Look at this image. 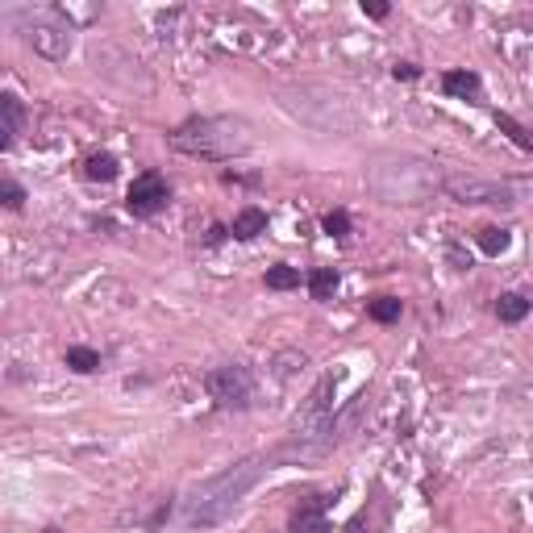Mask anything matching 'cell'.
<instances>
[{"label":"cell","mask_w":533,"mask_h":533,"mask_svg":"<svg viewBox=\"0 0 533 533\" xmlns=\"http://www.w3.org/2000/svg\"><path fill=\"white\" fill-rule=\"evenodd\" d=\"M304 284H309V296L317 304H329L338 292V284H342V275H338V267H313L309 275H304Z\"/></svg>","instance_id":"cell-12"},{"label":"cell","mask_w":533,"mask_h":533,"mask_svg":"<svg viewBox=\"0 0 533 533\" xmlns=\"http://www.w3.org/2000/svg\"><path fill=\"white\" fill-rule=\"evenodd\" d=\"M225 234H230V230H225V225H213V234H209V242H213V246H217V242H221V238H225Z\"/></svg>","instance_id":"cell-24"},{"label":"cell","mask_w":533,"mask_h":533,"mask_svg":"<svg viewBox=\"0 0 533 533\" xmlns=\"http://www.w3.org/2000/svg\"><path fill=\"white\" fill-rule=\"evenodd\" d=\"M446 192L459 200V205H517L513 200V188L504 184H488V180H459V175H450L446 180Z\"/></svg>","instance_id":"cell-7"},{"label":"cell","mask_w":533,"mask_h":533,"mask_svg":"<svg viewBox=\"0 0 533 533\" xmlns=\"http://www.w3.org/2000/svg\"><path fill=\"white\" fill-rule=\"evenodd\" d=\"M230 234H234L238 242H255L259 234H267V213H263L259 205L238 209V217H234V225H230Z\"/></svg>","instance_id":"cell-11"},{"label":"cell","mask_w":533,"mask_h":533,"mask_svg":"<svg viewBox=\"0 0 533 533\" xmlns=\"http://www.w3.org/2000/svg\"><path fill=\"white\" fill-rule=\"evenodd\" d=\"M17 25H21L25 42H30L42 59L63 63V59L71 55V46H75V30H71V21H67V13H63V9H55V5L21 9V13H17Z\"/></svg>","instance_id":"cell-4"},{"label":"cell","mask_w":533,"mask_h":533,"mask_svg":"<svg viewBox=\"0 0 533 533\" xmlns=\"http://www.w3.org/2000/svg\"><path fill=\"white\" fill-rule=\"evenodd\" d=\"M442 92L450 100H467V105H484V80L467 67H450L442 71Z\"/></svg>","instance_id":"cell-9"},{"label":"cell","mask_w":533,"mask_h":533,"mask_svg":"<svg viewBox=\"0 0 533 533\" xmlns=\"http://www.w3.org/2000/svg\"><path fill=\"white\" fill-rule=\"evenodd\" d=\"M321 230H325L329 238L346 242V238H350V213H346V209H329V213L321 217Z\"/></svg>","instance_id":"cell-19"},{"label":"cell","mask_w":533,"mask_h":533,"mask_svg":"<svg viewBox=\"0 0 533 533\" xmlns=\"http://www.w3.org/2000/svg\"><path fill=\"white\" fill-rule=\"evenodd\" d=\"M167 146L180 150L188 159H209V163H230L255 146V130L242 117H188L167 134Z\"/></svg>","instance_id":"cell-2"},{"label":"cell","mask_w":533,"mask_h":533,"mask_svg":"<svg viewBox=\"0 0 533 533\" xmlns=\"http://www.w3.org/2000/svg\"><path fill=\"white\" fill-rule=\"evenodd\" d=\"M334 388H338L334 375L317 379V388L309 392V400H304L292 417L288 438L271 450L275 463L279 459H317V454H325L334 446Z\"/></svg>","instance_id":"cell-3"},{"label":"cell","mask_w":533,"mask_h":533,"mask_svg":"<svg viewBox=\"0 0 533 533\" xmlns=\"http://www.w3.org/2000/svg\"><path fill=\"white\" fill-rule=\"evenodd\" d=\"M0 200H5L9 213H21L25 209V188L17 180H5V184H0Z\"/></svg>","instance_id":"cell-21"},{"label":"cell","mask_w":533,"mask_h":533,"mask_svg":"<svg viewBox=\"0 0 533 533\" xmlns=\"http://www.w3.org/2000/svg\"><path fill=\"white\" fill-rule=\"evenodd\" d=\"M329 504H334V492H313L304 496L292 517H288V533H334V525H329Z\"/></svg>","instance_id":"cell-8"},{"label":"cell","mask_w":533,"mask_h":533,"mask_svg":"<svg viewBox=\"0 0 533 533\" xmlns=\"http://www.w3.org/2000/svg\"><path fill=\"white\" fill-rule=\"evenodd\" d=\"M63 363H67L75 375H96L105 359H100V350H92V346H67V350H63Z\"/></svg>","instance_id":"cell-16"},{"label":"cell","mask_w":533,"mask_h":533,"mask_svg":"<svg viewBox=\"0 0 533 533\" xmlns=\"http://www.w3.org/2000/svg\"><path fill=\"white\" fill-rule=\"evenodd\" d=\"M529 309H533V304L521 292H500L496 296V317H500V325H521L529 317Z\"/></svg>","instance_id":"cell-14"},{"label":"cell","mask_w":533,"mask_h":533,"mask_svg":"<svg viewBox=\"0 0 533 533\" xmlns=\"http://www.w3.org/2000/svg\"><path fill=\"white\" fill-rule=\"evenodd\" d=\"M496 125H500V130L509 134V138H513L521 150H533V138H529V130H525V125H521L517 117H509V113H496Z\"/></svg>","instance_id":"cell-20"},{"label":"cell","mask_w":533,"mask_h":533,"mask_svg":"<svg viewBox=\"0 0 533 533\" xmlns=\"http://www.w3.org/2000/svg\"><path fill=\"white\" fill-rule=\"evenodd\" d=\"M475 246H479V250H484V255H488V259H500V255H504V250H509V246H513V234H509V230H500V225H484V230H479V234H475Z\"/></svg>","instance_id":"cell-17"},{"label":"cell","mask_w":533,"mask_h":533,"mask_svg":"<svg viewBox=\"0 0 533 533\" xmlns=\"http://www.w3.org/2000/svg\"><path fill=\"white\" fill-rule=\"evenodd\" d=\"M42 533H59V525H46V529H42Z\"/></svg>","instance_id":"cell-25"},{"label":"cell","mask_w":533,"mask_h":533,"mask_svg":"<svg viewBox=\"0 0 533 533\" xmlns=\"http://www.w3.org/2000/svg\"><path fill=\"white\" fill-rule=\"evenodd\" d=\"M392 75H396V80H417L421 67H417V63H396V67H392Z\"/></svg>","instance_id":"cell-23"},{"label":"cell","mask_w":533,"mask_h":533,"mask_svg":"<svg viewBox=\"0 0 533 533\" xmlns=\"http://www.w3.org/2000/svg\"><path fill=\"white\" fill-rule=\"evenodd\" d=\"M167 205H171V184H167L163 171H142L130 184V192H125V209H130V217H138V221L159 217Z\"/></svg>","instance_id":"cell-6"},{"label":"cell","mask_w":533,"mask_h":533,"mask_svg":"<svg viewBox=\"0 0 533 533\" xmlns=\"http://www.w3.org/2000/svg\"><path fill=\"white\" fill-rule=\"evenodd\" d=\"M25 134V105L17 92H0V150H13Z\"/></svg>","instance_id":"cell-10"},{"label":"cell","mask_w":533,"mask_h":533,"mask_svg":"<svg viewBox=\"0 0 533 533\" xmlns=\"http://www.w3.org/2000/svg\"><path fill=\"white\" fill-rule=\"evenodd\" d=\"M363 13L375 17V21H384V17L392 13V5H384V0H363Z\"/></svg>","instance_id":"cell-22"},{"label":"cell","mask_w":533,"mask_h":533,"mask_svg":"<svg viewBox=\"0 0 533 533\" xmlns=\"http://www.w3.org/2000/svg\"><path fill=\"white\" fill-rule=\"evenodd\" d=\"M263 284H267V292H296V288L304 284V275H300V267H292V263H275V267H267Z\"/></svg>","instance_id":"cell-15"},{"label":"cell","mask_w":533,"mask_h":533,"mask_svg":"<svg viewBox=\"0 0 533 533\" xmlns=\"http://www.w3.org/2000/svg\"><path fill=\"white\" fill-rule=\"evenodd\" d=\"M271 467H275L271 454H250V459H238L225 471L200 479V484L184 496V525L188 529H213V525H221L250 496V488H255Z\"/></svg>","instance_id":"cell-1"},{"label":"cell","mask_w":533,"mask_h":533,"mask_svg":"<svg viewBox=\"0 0 533 533\" xmlns=\"http://www.w3.org/2000/svg\"><path fill=\"white\" fill-rule=\"evenodd\" d=\"M400 313H404L400 296H375V300H367V317H371L375 325H396Z\"/></svg>","instance_id":"cell-18"},{"label":"cell","mask_w":533,"mask_h":533,"mask_svg":"<svg viewBox=\"0 0 533 533\" xmlns=\"http://www.w3.org/2000/svg\"><path fill=\"white\" fill-rule=\"evenodd\" d=\"M255 371L246 363H221L205 375V392L217 409H250L255 404Z\"/></svg>","instance_id":"cell-5"},{"label":"cell","mask_w":533,"mask_h":533,"mask_svg":"<svg viewBox=\"0 0 533 533\" xmlns=\"http://www.w3.org/2000/svg\"><path fill=\"white\" fill-rule=\"evenodd\" d=\"M117 175H121V163H117V155H109V150H96V155L84 159V180H92V184H109Z\"/></svg>","instance_id":"cell-13"}]
</instances>
